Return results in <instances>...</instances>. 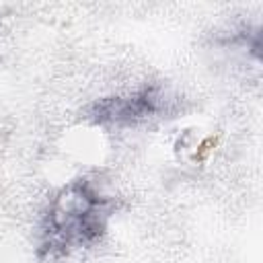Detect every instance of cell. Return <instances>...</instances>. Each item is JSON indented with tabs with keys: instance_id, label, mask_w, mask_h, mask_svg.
<instances>
[{
	"instance_id": "2",
	"label": "cell",
	"mask_w": 263,
	"mask_h": 263,
	"mask_svg": "<svg viewBox=\"0 0 263 263\" xmlns=\"http://www.w3.org/2000/svg\"><path fill=\"white\" fill-rule=\"evenodd\" d=\"M164 109H166L164 90L158 84H146L127 95H111L97 99L86 109V117L95 125L129 127L150 117H156Z\"/></svg>"
},
{
	"instance_id": "1",
	"label": "cell",
	"mask_w": 263,
	"mask_h": 263,
	"mask_svg": "<svg viewBox=\"0 0 263 263\" xmlns=\"http://www.w3.org/2000/svg\"><path fill=\"white\" fill-rule=\"evenodd\" d=\"M111 205V197L88 179L64 185L43 216L39 255L60 259L101 240L107 232Z\"/></svg>"
}]
</instances>
